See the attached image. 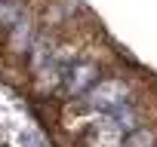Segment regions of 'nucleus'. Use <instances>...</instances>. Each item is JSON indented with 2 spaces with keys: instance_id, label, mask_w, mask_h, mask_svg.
Wrapping results in <instances>:
<instances>
[{
  "instance_id": "obj_1",
  "label": "nucleus",
  "mask_w": 157,
  "mask_h": 147,
  "mask_svg": "<svg viewBox=\"0 0 157 147\" xmlns=\"http://www.w3.org/2000/svg\"><path fill=\"white\" fill-rule=\"evenodd\" d=\"M123 101H126V89L120 83H102L93 92V104L102 110H117V107H123Z\"/></svg>"
},
{
  "instance_id": "obj_2",
  "label": "nucleus",
  "mask_w": 157,
  "mask_h": 147,
  "mask_svg": "<svg viewBox=\"0 0 157 147\" xmlns=\"http://www.w3.org/2000/svg\"><path fill=\"white\" fill-rule=\"evenodd\" d=\"M90 83H96V67H93V64H80V67H74V70H71V77H68V89H74V92H83Z\"/></svg>"
},
{
  "instance_id": "obj_3",
  "label": "nucleus",
  "mask_w": 157,
  "mask_h": 147,
  "mask_svg": "<svg viewBox=\"0 0 157 147\" xmlns=\"http://www.w3.org/2000/svg\"><path fill=\"white\" fill-rule=\"evenodd\" d=\"M19 19H22V3L19 0H0V25L13 28V25H19Z\"/></svg>"
},
{
  "instance_id": "obj_4",
  "label": "nucleus",
  "mask_w": 157,
  "mask_h": 147,
  "mask_svg": "<svg viewBox=\"0 0 157 147\" xmlns=\"http://www.w3.org/2000/svg\"><path fill=\"white\" fill-rule=\"evenodd\" d=\"M151 144H154V135L142 129V132H136V135H132V138H129L123 147H151Z\"/></svg>"
}]
</instances>
